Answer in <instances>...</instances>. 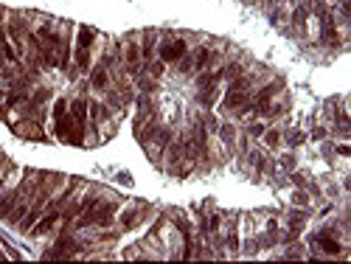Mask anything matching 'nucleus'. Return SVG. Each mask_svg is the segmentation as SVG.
<instances>
[{
	"label": "nucleus",
	"instance_id": "0eeeda50",
	"mask_svg": "<svg viewBox=\"0 0 351 264\" xmlns=\"http://www.w3.org/2000/svg\"><path fill=\"white\" fill-rule=\"evenodd\" d=\"M56 222H59V211H51L45 219H42V222L37 225V228H34L31 233H37V236H42V233H48V231H51V228H53Z\"/></svg>",
	"mask_w": 351,
	"mask_h": 264
},
{
	"label": "nucleus",
	"instance_id": "423d86ee",
	"mask_svg": "<svg viewBox=\"0 0 351 264\" xmlns=\"http://www.w3.org/2000/svg\"><path fill=\"white\" fill-rule=\"evenodd\" d=\"M90 85L96 87V90H107V87H110V71H107L104 62L93 68V73H90Z\"/></svg>",
	"mask_w": 351,
	"mask_h": 264
},
{
	"label": "nucleus",
	"instance_id": "6e6552de",
	"mask_svg": "<svg viewBox=\"0 0 351 264\" xmlns=\"http://www.w3.org/2000/svg\"><path fill=\"white\" fill-rule=\"evenodd\" d=\"M155 40H157V34L155 31H146L143 45H141V59H149V56H152V51H155Z\"/></svg>",
	"mask_w": 351,
	"mask_h": 264
},
{
	"label": "nucleus",
	"instance_id": "4468645a",
	"mask_svg": "<svg viewBox=\"0 0 351 264\" xmlns=\"http://www.w3.org/2000/svg\"><path fill=\"white\" fill-rule=\"evenodd\" d=\"M222 138H225V141L230 144V141L236 138V129H233V126H222Z\"/></svg>",
	"mask_w": 351,
	"mask_h": 264
},
{
	"label": "nucleus",
	"instance_id": "9d476101",
	"mask_svg": "<svg viewBox=\"0 0 351 264\" xmlns=\"http://www.w3.org/2000/svg\"><path fill=\"white\" fill-rule=\"evenodd\" d=\"M264 141H267V146H278V144H281V132H278V129L264 132Z\"/></svg>",
	"mask_w": 351,
	"mask_h": 264
},
{
	"label": "nucleus",
	"instance_id": "9b49d317",
	"mask_svg": "<svg viewBox=\"0 0 351 264\" xmlns=\"http://www.w3.org/2000/svg\"><path fill=\"white\" fill-rule=\"evenodd\" d=\"M247 135H250V138H261V135H264V124H250L247 126Z\"/></svg>",
	"mask_w": 351,
	"mask_h": 264
},
{
	"label": "nucleus",
	"instance_id": "f8f14e48",
	"mask_svg": "<svg viewBox=\"0 0 351 264\" xmlns=\"http://www.w3.org/2000/svg\"><path fill=\"white\" fill-rule=\"evenodd\" d=\"M292 20H295V26H304V20H306V9H304V6H301V9H295Z\"/></svg>",
	"mask_w": 351,
	"mask_h": 264
},
{
	"label": "nucleus",
	"instance_id": "1a4fd4ad",
	"mask_svg": "<svg viewBox=\"0 0 351 264\" xmlns=\"http://www.w3.org/2000/svg\"><path fill=\"white\" fill-rule=\"evenodd\" d=\"M76 68L79 71H90V48L76 45Z\"/></svg>",
	"mask_w": 351,
	"mask_h": 264
},
{
	"label": "nucleus",
	"instance_id": "dca6fc26",
	"mask_svg": "<svg viewBox=\"0 0 351 264\" xmlns=\"http://www.w3.org/2000/svg\"><path fill=\"white\" fill-rule=\"evenodd\" d=\"M312 138H315V141H323V138H326V129H323V126H318V129L312 132Z\"/></svg>",
	"mask_w": 351,
	"mask_h": 264
},
{
	"label": "nucleus",
	"instance_id": "f03ea898",
	"mask_svg": "<svg viewBox=\"0 0 351 264\" xmlns=\"http://www.w3.org/2000/svg\"><path fill=\"white\" fill-rule=\"evenodd\" d=\"M14 132H17L20 138L26 141H45V135H42V126H39L37 118H23L14 124Z\"/></svg>",
	"mask_w": 351,
	"mask_h": 264
},
{
	"label": "nucleus",
	"instance_id": "2eb2a0df",
	"mask_svg": "<svg viewBox=\"0 0 351 264\" xmlns=\"http://www.w3.org/2000/svg\"><path fill=\"white\" fill-rule=\"evenodd\" d=\"M281 166H284V169H292V166H295V158H292V155H284V158H281Z\"/></svg>",
	"mask_w": 351,
	"mask_h": 264
},
{
	"label": "nucleus",
	"instance_id": "39448f33",
	"mask_svg": "<svg viewBox=\"0 0 351 264\" xmlns=\"http://www.w3.org/2000/svg\"><path fill=\"white\" fill-rule=\"evenodd\" d=\"M68 112H71L73 124L85 132V126H87V101L85 99H73L71 104H68Z\"/></svg>",
	"mask_w": 351,
	"mask_h": 264
},
{
	"label": "nucleus",
	"instance_id": "20e7f679",
	"mask_svg": "<svg viewBox=\"0 0 351 264\" xmlns=\"http://www.w3.org/2000/svg\"><path fill=\"white\" fill-rule=\"evenodd\" d=\"M315 242H318V244H320V250L329 253V256H340V253H343V244H340L337 239H334V231H329V228H326V231H320Z\"/></svg>",
	"mask_w": 351,
	"mask_h": 264
},
{
	"label": "nucleus",
	"instance_id": "f257e3e1",
	"mask_svg": "<svg viewBox=\"0 0 351 264\" xmlns=\"http://www.w3.org/2000/svg\"><path fill=\"white\" fill-rule=\"evenodd\" d=\"M186 53H189V45H186L183 40H177V37L174 40H163L160 42V59L163 62H180Z\"/></svg>",
	"mask_w": 351,
	"mask_h": 264
},
{
	"label": "nucleus",
	"instance_id": "7ed1b4c3",
	"mask_svg": "<svg viewBox=\"0 0 351 264\" xmlns=\"http://www.w3.org/2000/svg\"><path fill=\"white\" fill-rule=\"evenodd\" d=\"M247 104H250V90H236V87H228L225 101H222L225 110H245Z\"/></svg>",
	"mask_w": 351,
	"mask_h": 264
},
{
	"label": "nucleus",
	"instance_id": "ddd939ff",
	"mask_svg": "<svg viewBox=\"0 0 351 264\" xmlns=\"http://www.w3.org/2000/svg\"><path fill=\"white\" fill-rule=\"evenodd\" d=\"M286 141H289V144H292V146L304 144V132H298V129H295V132H289V138H286Z\"/></svg>",
	"mask_w": 351,
	"mask_h": 264
}]
</instances>
